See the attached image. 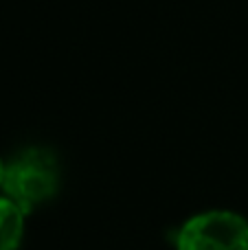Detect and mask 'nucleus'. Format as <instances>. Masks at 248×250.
I'll list each match as a JSON object with an SVG mask.
<instances>
[{
	"mask_svg": "<svg viewBox=\"0 0 248 250\" xmlns=\"http://www.w3.org/2000/svg\"><path fill=\"white\" fill-rule=\"evenodd\" d=\"M26 213L16 202L2 195L0 198V250H18L24 235Z\"/></svg>",
	"mask_w": 248,
	"mask_h": 250,
	"instance_id": "nucleus-3",
	"label": "nucleus"
},
{
	"mask_svg": "<svg viewBox=\"0 0 248 250\" xmlns=\"http://www.w3.org/2000/svg\"><path fill=\"white\" fill-rule=\"evenodd\" d=\"M60 187V167L51 151L24 149L4 169L2 191L24 213L51 200Z\"/></svg>",
	"mask_w": 248,
	"mask_h": 250,
	"instance_id": "nucleus-1",
	"label": "nucleus"
},
{
	"mask_svg": "<svg viewBox=\"0 0 248 250\" xmlns=\"http://www.w3.org/2000/svg\"><path fill=\"white\" fill-rule=\"evenodd\" d=\"M176 250H248V222L233 211H207L178 230Z\"/></svg>",
	"mask_w": 248,
	"mask_h": 250,
	"instance_id": "nucleus-2",
	"label": "nucleus"
},
{
	"mask_svg": "<svg viewBox=\"0 0 248 250\" xmlns=\"http://www.w3.org/2000/svg\"><path fill=\"white\" fill-rule=\"evenodd\" d=\"M4 169H7V165L0 160V187H2V180H4Z\"/></svg>",
	"mask_w": 248,
	"mask_h": 250,
	"instance_id": "nucleus-4",
	"label": "nucleus"
}]
</instances>
